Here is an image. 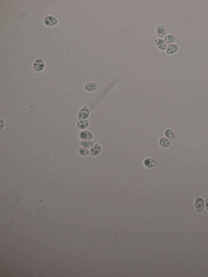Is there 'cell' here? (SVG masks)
<instances>
[{
    "label": "cell",
    "mask_w": 208,
    "mask_h": 277,
    "mask_svg": "<svg viewBox=\"0 0 208 277\" xmlns=\"http://www.w3.org/2000/svg\"><path fill=\"white\" fill-rule=\"evenodd\" d=\"M155 42L156 46L160 50L166 51L167 44L166 43L164 39L158 38L155 39Z\"/></svg>",
    "instance_id": "obj_11"
},
{
    "label": "cell",
    "mask_w": 208,
    "mask_h": 277,
    "mask_svg": "<svg viewBox=\"0 0 208 277\" xmlns=\"http://www.w3.org/2000/svg\"><path fill=\"white\" fill-rule=\"evenodd\" d=\"M103 151L101 145L99 143H96L90 149V155L92 157H97L100 155Z\"/></svg>",
    "instance_id": "obj_7"
},
{
    "label": "cell",
    "mask_w": 208,
    "mask_h": 277,
    "mask_svg": "<svg viewBox=\"0 0 208 277\" xmlns=\"http://www.w3.org/2000/svg\"><path fill=\"white\" fill-rule=\"evenodd\" d=\"M45 63L42 59H37L33 64V68L36 72H42L45 69Z\"/></svg>",
    "instance_id": "obj_4"
},
{
    "label": "cell",
    "mask_w": 208,
    "mask_h": 277,
    "mask_svg": "<svg viewBox=\"0 0 208 277\" xmlns=\"http://www.w3.org/2000/svg\"><path fill=\"white\" fill-rule=\"evenodd\" d=\"M143 164L146 168L152 169L157 166V163L154 158L147 157L143 160Z\"/></svg>",
    "instance_id": "obj_6"
},
{
    "label": "cell",
    "mask_w": 208,
    "mask_h": 277,
    "mask_svg": "<svg viewBox=\"0 0 208 277\" xmlns=\"http://www.w3.org/2000/svg\"><path fill=\"white\" fill-rule=\"evenodd\" d=\"M164 40L166 43L168 44H174L177 40L176 37L174 35L169 34L166 35Z\"/></svg>",
    "instance_id": "obj_16"
},
{
    "label": "cell",
    "mask_w": 208,
    "mask_h": 277,
    "mask_svg": "<svg viewBox=\"0 0 208 277\" xmlns=\"http://www.w3.org/2000/svg\"><path fill=\"white\" fill-rule=\"evenodd\" d=\"M172 142L170 140L166 137H162L159 138V143L160 146L163 148H167L170 147L172 143Z\"/></svg>",
    "instance_id": "obj_12"
},
{
    "label": "cell",
    "mask_w": 208,
    "mask_h": 277,
    "mask_svg": "<svg viewBox=\"0 0 208 277\" xmlns=\"http://www.w3.org/2000/svg\"><path fill=\"white\" fill-rule=\"evenodd\" d=\"M205 200L202 196H196L194 206L195 211L197 213L201 214L205 209Z\"/></svg>",
    "instance_id": "obj_1"
},
{
    "label": "cell",
    "mask_w": 208,
    "mask_h": 277,
    "mask_svg": "<svg viewBox=\"0 0 208 277\" xmlns=\"http://www.w3.org/2000/svg\"><path fill=\"white\" fill-rule=\"evenodd\" d=\"M90 114V110L88 106H84L78 113L77 115V119L79 120L87 119L89 118Z\"/></svg>",
    "instance_id": "obj_2"
},
{
    "label": "cell",
    "mask_w": 208,
    "mask_h": 277,
    "mask_svg": "<svg viewBox=\"0 0 208 277\" xmlns=\"http://www.w3.org/2000/svg\"><path fill=\"white\" fill-rule=\"evenodd\" d=\"M205 209L208 212V198H206L205 199Z\"/></svg>",
    "instance_id": "obj_19"
},
{
    "label": "cell",
    "mask_w": 208,
    "mask_h": 277,
    "mask_svg": "<svg viewBox=\"0 0 208 277\" xmlns=\"http://www.w3.org/2000/svg\"><path fill=\"white\" fill-rule=\"evenodd\" d=\"M5 126V122L2 118H1V130L4 129Z\"/></svg>",
    "instance_id": "obj_18"
},
{
    "label": "cell",
    "mask_w": 208,
    "mask_h": 277,
    "mask_svg": "<svg viewBox=\"0 0 208 277\" xmlns=\"http://www.w3.org/2000/svg\"><path fill=\"white\" fill-rule=\"evenodd\" d=\"M77 152L78 154L83 157H86L90 155L89 150L85 148H79L77 149Z\"/></svg>",
    "instance_id": "obj_17"
},
{
    "label": "cell",
    "mask_w": 208,
    "mask_h": 277,
    "mask_svg": "<svg viewBox=\"0 0 208 277\" xmlns=\"http://www.w3.org/2000/svg\"><path fill=\"white\" fill-rule=\"evenodd\" d=\"M156 33L159 38L164 39L167 35V29L164 25H159L155 29Z\"/></svg>",
    "instance_id": "obj_8"
},
{
    "label": "cell",
    "mask_w": 208,
    "mask_h": 277,
    "mask_svg": "<svg viewBox=\"0 0 208 277\" xmlns=\"http://www.w3.org/2000/svg\"><path fill=\"white\" fill-rule=\"evenodd\" d=\"M99 88V85L93 82H90L86 83L84 85L85 90L88 92H93L97 90Z\"/></svg>",
    "instance_id": "obj_9"
},
{
    "label": "cell",
    "mask_w": 208,
    "mask_h": 277,
    "mask_svg": "<svg viewBox=\"0 0 208 277\" xmlns=\"http://www.w3.org/2000/svg\"><path fill=\"white\" fill-rule=\"evenodd\" d=\"M44 22L46 26L53 27L56 26L59 23L57 17L52 15L46 16L44 17Z\"/></svg>",
    "instance_id": "obj_3"
},
{
    "label": "cell",
    "mask_w": 208,
    "mask_h": 277,
    "mask_svg": "<svg viewBox=\"0 0 208 277\" xmlns=\"http://www.w3.org/2000/svg\"><path fill=\"white\" fill-rule=\"evenodd\" d=\"M89 125V122L87 119L79 120L76 124V127L79 129L84 130L88 128Z\"/></svg>",
    "instance_id": "obj_13"
},
{
    "label": "cell",
    "mask_w": 208,
    "mask_h": 277,
    "mask_svg": "<svg viewBox=\"0 0 208 277\" xmlns=\"http://www.w3.org/2000/svg\"><path fill=\"white\" fill-rule=\"evenodd\" d=\"M164 135L165 137L168 138L172 142L175 140L176 138L175 133L171 129H167L165 130L164 132Z\"/></svg>",
    "instance_id": "obj_14"
},
{
    "label": "cell",
    "mask_w": 208,
    "mask_h": 277,
    "mask_svg": "<svg viewBox=\"0 0 208 277\" xmlns=\"http://www.w3.org/2000/svg\"><path fill=\"white\" fill-rule=\"evenodd\" d=\"M178 49L179 47L176 44H168L166 47V52L168 55H174L178 51Z\"/></svg>",
    "instance_id": "obj_10"
},
{
    "label": "cell",
    "mask_w": 208,
    "mask_h": 277,
    "mask_svg": "<svg viewBox=\"0 0 208 277\" xmlns=\"http://www.w3.org/2000/svg\"><path fill=\"white\" fill-rule=\"evenodd\" d=\"M79 138L82 140H92L94 138V134L92 132L89 130H83L80 131L78 134Z\"/></svg>",
    "instance_id": "obj_5"
},
{
    "label": "cell",
    "mask_w": 208,
    "mask_h": 277,
    "mask_svg": "<svg viewBox=\"0 0 208 277\" xmlns=\"http://www.w3.org/2000/svg\"><path fill=\"white\" fill-rule=\"evenodd\" d=\"M95 144L94 142L91 140H82L80 142V145L82 147L86 148L88 149H90Z\"/></svg>",
    "instance_id": "obj_15"
}]
</instances>
